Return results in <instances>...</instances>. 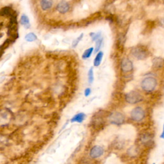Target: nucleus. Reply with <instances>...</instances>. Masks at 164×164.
<instances>
[{
    "label": "nucleus",
    "mask_w": 164,
    "mask_h": 164,
    "mask_svg": "<svg viewBox=\"0 0 164 164\" xmlns=\"http://www.w3.org/2000/svg\"><path fill=\"white\" fill-rule=\"evenodd\" d=\"M141 88L144 91L147 93L153 92L157 86V80L153 76L146 77L141 82Z\"/></svg>",
    "instance_id": "nucleus-1"
},
{
    "label": "nucleus",
    "mask_w": 164,
    "mask_h": 164,
    "mask_svg": "<svg viewBox=\"0 0 164 164\" xmlns=\"http://www.w3.org/2000/svg\"><path fill=\"white\" fill-rule=\"evenodd\" d=\"M140 143L147 148H152L155 145V139L153 133L151 132H144L140 135L139 138Z\"/></svg>",
    "instance_id": "nucleus-2"
},
{
    "label": "nucleus",
    "mask_w": 164,
    "mask_h": 164,
    "mask_svg": "<svg viewBox=\"0 0 164 164\" xmlns=\"http://www.w3.org/2000/svg\"><path fill=\"white\" fill-rule=\"evenodd\" d=\"M145 110L141 106H137L133 108L130 113V117L135 122H141L145 118Z\"/></svg>",
    "instance_id": "nucleus-3"
},
{
    "label": "nucleus",
    "mask_w": 164,
    "mask_h": 164,
    "mask_svg": "<svg viewBox=\"0 0 164 164\" xmlns=\"http://www.w3.org/2000/svg\"><path fill=\"white\" fill-rule=\"evenodd\" d=\"M143 96L140 92L135 91H132L126 94L125 100L128 103L131 104H135L139 103L143 101Z\"/></svg>",
    "instance_id": "nucleus-4"
},
{
    "label": "nucleus",
    "mask_w": 164,
    "mask_h": 164,
    "mask_svg": "<svg viewBox=\"0 0 164 164\" xmlns=\"http://www.w3.org/2000/svg\"><path fill=\"white\" fill-rule=\"evenodd\" d=\"M131 53L132 56L137 60H144L148 56V51L146 49L144 48L141 46H137L133 48L131 50Z\"/></svg>",
    "instance_id": "nucleus-5"
},
{
    "label": "nucleus",
    "mask_w": 164,
    "mask_h": 164,
    "mask_svg": "<svg viewBox=\"0 0 164 164\" xmlns=\"http://www.w3.org/2000/svg\"><path fill=\"white\" fill-rule=\"evenodd\" d=\"M109 121L110 123L115 125H120L124 122L125 117L122 113L119 112H114L110 114Z\"/></svg>",
    "instance_id": "nucleus-6"
},
{
    "label": "nucleus",
    "mask_w": 164,
    "mask_h": 164,
    "mask_svg": "<svg viewBox=\"0 0 164 164\" xmlns=\"http://www.w3.org/2000/svg\"><path fill=\"white\" fill-rule=\"evenodd\" d=\"M120 67H121L122 71L123 73H130L132 71L133 69V64L132 61L129 58H123L121 63H120Z\"/></svg>",
    "instance_id": "nucleus-7"
},
{
    "label": "nucleus",
    "mask_w": 164,
    "mask_h": 164,
    "mask_svg": "<svg viewBox=\"0 0 164 164\" xmlns=\"http://www.w3.org/2000/svg\"><path fill=\"white\" fill-rule=\"evenodd\" d=\"M104 154V149L100 145H95L92 147L90 151V156L91 157L96 159L101 157Z\"/></svg>",
    "instance_id": "nucleus-8"
},
{
    "label": "nucleus",
    "mask_w": 164,
    "mask_h": 164,
    "mask_svg": "<svg viewBox=\"0 0 164 164\" xmlns=\"http://www.w3.org/2000/svg\"><path fill=\"white\" fill-rule=\"evenodd\" d=\"M69 9H70V6L68 3L65 2V1H62L60 2V3H58L57 7H56V10L57 11L60 13V14H65V13L67 12Z\"/></svg>",
    "instance_id": "nucleus-9"
},
{
    "label": "nucleus",
    "mask_w": 164,
    "mask_h": 164,
    "mask_svg": "<svg viewBox=\"0 0 164 164\" xmlns=\"http://www.w3.org/2000/svg\"><path fill=\"white\" fill-rule=\"evenodd\" d=\"M153 65L155 69H161L164 65V60L161 57H156L153 60Z\"/></svg>",
    "instance_id": "nucleus-10"
},
{
    "label": "nucleus",
    "mask_w": 164,
    "mask_h": 164,
    "mask_svg": "<svg viewBox=\"0 0 164 164\" xmlns=\"http://www.w3.org/2000/svg\"><path fill=\"white\" fill-rule=\"evenodd\" d=\"M20 22L22 26H23L26 29H29L30 27V19L26 15L22 14L20 17Z\"/></svg>",
    "instance_id": "nucleus-11"
},
{
    "label": "nucleus",
    "mask_w": 164,
    "mask_h": 164,
    "mask_svg": "<svg viewBox=\"0 0 164 164\" xmlns=\"http://www.w3.org/2000/svg\"><path fill=\"white\" fill-rule=\"evenodd\" d=\"M86 115L83 113H79V114H76L72 118L71 122H78L81 123L85 119Z\"/></svg>",
    "instance_id": "nucleus-12"
},
{
    "label": "nucleus",
    "mask_w": 164,
    "mask_h": 164,
    "mask_svg": "<svg viewBox=\"0 0 164 164\" xmlns=\"http://www.w3.org/2000/svg\"><path fill=\"white\" fill-rule=\"evenodd\" d=\"M53 5V2L51 0H41L40 6L43 10H48L50 9Z\"/></svg>",
    "instance_id": "nucleus-13"
},
{
    "label": "nucleus",
    "mask_w": 164,
    "mask_h": 164,
    "mask_svg": "<svg viewBox=\"0 0 164 164\" xmlns=\"http://www.w3.org/2000/svg\"><path fill=\"white\" fill-rule=\"evenodd\" d=\"M102 57H103V52L102 51H99L96 56L94 60V65L95 67H98L101 64Z\"/></svg>",
    "instance_id": "nucleus-14"
},
{
    "label": "nucleus",
    "mask_w": 164,
    "mask_h": 164,
    "mask_svg": "<svg viewBox=\"0 0 164 164\" xmlns=\"http://www.w3.org/2000/svg\"><path fill=\"white\" fill-rule=\"evenodd\" d=\"M1 15H6V16H7V15H10V17H12V15H14V13L11 8L4 7L1 10Z\"/></svg>",
    "instance_id": "nucleus-15"
},
{
    "label": "nucleus",
    "mask_w": 164,
    "mask_h": 164,
    "mask_svg": "<svg viewBox=\"0 0 164 164\" xmlns=\"http://www.w3.org/2000/svg\"><path fill=\"white\" fill-rule=\"evenodd\" d=\"M94 50V48L93 47L89 48V49H87V50L84 51V53L83 55H82V58L84 59V60H86V59L89 58L91 57V56L92 55V53Z\"/></svg>",
    "instance_id": "nucleus-16"
},
{
    "label": "nucleus",
    "mask_w": 164,
    "mask_h": 164,
    "mask_svg": "<svg viewBox=\"0 0 164 164\" xmlns=\"http://www.w3.org/2000/svg\"><path fill=\"white\" fill-rule=\"evenodd\" d=\"M25 40L28 42H33L37 39V37L34 33H29L25 36Z\"/></svg>",
    "instance_id": "nucleus-17"
},
{
    "label": "nucleus",
    "mask_w": 164,
    "mask_h": 164,
    "mask_svg": "<svg viewBox=\"0 0 164 164\" xmlns=\"http://www.w3.org/2000/svg\"><path fill=\"white\" fill-rule=\"evenodd\" d=\"M88 81L90 84H92L93 83L94 79V70L93 68L91 67L89 69V71L88 72Z\"/></svg>",
    "instance_id": "nucleus-18"
},
{
    "label": "nucleus",
    "mask_w": 164,
    "mask_h": 164,
    "mask_svg": "<svg viewBox=\"0 0 164 164\" xmlns=\"http://www.w3.org/2000/svg\"><path fill=\"white\" fill-rule=\"evenodd\" d=\"M128 154L132 156H137L138 154V149L135 146H133V147L130 148L129 151H128Z\"/></svg>",
    "instance_id": "nucleus-19"
},
{
    "label": "nucleus",
    "mask_w": 164,
    "mask_h": 164,
    "mask_svg": "<svg viewBox=\"0 0 164 164\" xmlns=\"http://www.w3.org/2000/svg\"><path fill=\"white\" fill-rule=\"evenodd\" d=\"M90 36H91V38H92V40L94 42V41H96L97 40H99L101 36V32H98V33H90Z\"/></svg>",
    "instance_id": "nucleus-20"
},
{
    "label": "nucleus",
    "mask_w": 164,
    "mask_h": 164,
    "mask_svg": "<svg viewBox=\"0 0 164 164\" xmlns=\"http://www.w3.org/2000/svg\"><path fill=\"white\" fill-rule=\"evenodd\" d=\"M102 38H100L99 40H97L96 41V48H95V50H94V52L95 53H97L98 51L100 50V49L101 48V46H102Z\"/></svg>",
    "instance_id": "nucleus-21"
},
{
    "label": "nucleus",
    "mask_w": 164,
    "mask_h": 164,
    "mask_svg": "<svg viewBox=\"0 0 164 164\" xmlns=\"http://www.w3.org/2000/svg\"><path fill=\"white\" fill-rule=\"evenodd\" d=\"M83 33H81V34L78 37H77L75 40L73 41V44H72V47L73 48H76L77 46L78 45L79 42L82 40V38L83 37Z\"/></svg>",
    "instance_id": "nucleus-22"
},
{
    "label": "nucleus",
    "mask_w": 164,
    "mask_h": 164,
    "mask_svg": "<svg viewBox=\"0 0 164 164\" xmlns=\"http://www.w3.org/2000/svg\"><path fill=\"white\" fill-rule=\"evenodd\" d=\"M84 94H85V96L86 97L89 96V95L91 94V89L90 88H87L85 90Z\"/></svg>",
    "instance_id": "nucleus-23"
},
{
    "label": "nucleus",
    "mask_w": 164,
    "mask_h": 164,
    "mask_svg": "<svg viewBox=\"0 0 164 164\" xmlns=\"http://www.w3.org/2000/svg\"><path fill=\"white\" fill-rule=\"evenodd\" d=\"M160 137L161 138H162V139H164V124L163 125V131H162V132H161V133L160 134Z\"/></svg>",
    "instance_id": "nucleus-24"
},
{
    "label": "nucleus",
    "mask_w": 164,
    "mask_h": 164,
    "mask_svg": "<svg viewBox=\"0 0 164 164\" xmlns=\"http://www.w3.org/2000/svg\"><path fill=\"white\" fill-rule=\"evenodd\" d=\"M160 25L161 26L164 28V19H162L160 20Z\"/></svg>",
    "instance_id": "nucleus-25"
}]
</instances>
